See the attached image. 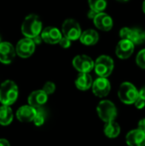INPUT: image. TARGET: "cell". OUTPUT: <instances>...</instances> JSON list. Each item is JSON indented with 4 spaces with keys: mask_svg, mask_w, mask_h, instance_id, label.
Listing matches in <instances>:
<instances>
[{
    "mask_svg": "<svg viewBox=\"0 0 145 146\" xmlns=\"http://www.w3.org/2000/svg\"><path fill=\"white\" fill-rule=\"evenodd\" d=\"M21 33L25 37L30 38L40 35L42 33V21L40 18L34 14L28 15L21 24Z\"/></svg>",
    "mask_w": 145,
    "mask_h": 146,
    "instance_id": "6da1fadb",
    "label": "cell"
},
{
    "mask_svg": "<svg viewBox=\"0 0 145 146\" xmlns=\"http://www.w3.org/2000/svg\"><path fill=\"white\" fill-rule=\"evenodd\" d=\"M18 86L12 80H5L0 86V103L10 106L18 98Z\"/></svg>",
    "mask_w": 145,
    "mask_h": 146,
    "instance_id": "7a4b0ae2",
    "label": "cell"
},
{
    "mask_svg": "<svg viewBox=\"0 0 145 146\" xmlns=\"http://www.w3.org/2000/svg\"><path fill=\"white\" fill-rule=\"evenodd\" d=\"M118 96L121 101L126 104H132L139 98V92L130 82H123L119 88Z\"/></svg>",
    "mask_w": 145,
    "mask_h": 146,
    "instance_id": "3957f363",
    "label": "cell"
},
{
    "mask_svg": "<svg viewBox=\"0 0 145 146\" xmlns=\"http://www.w3.org/2000/svg\"><path fill=\"white\" fill-rule=\"evenodd\" d=\"M97 111L100 119L106 123L115 121L117 116V109L109 100L101 101L97 107Z\"/></svg>",
    "mask_w": 145,
    "mask_h": 146,
    "instance_id": "277c9868",
    "label": "cell"
},
{
    "mask_svg": "<svg viewBox=\"0 0 145 146\" xmlns=\"http://www.w3.org/2000/svg\"><path fill=\"white\" fill-rule=\"evenodd\" d=\"M114 61L113 59L106 55H102L95 61L94 70L99 77H109L114 70Z\"/></svg>",
    "mask_w": 145,
    "mask_h": 146,
    "instance_id": "5b68a950",
    "label": "cell"
},
{
    "mask_svg": "<svg viewBox=\"0 0 145 146\" xmlns=\"http://www.w3.org/2000/svg\"><path fill=\"white\" fill-rule=\"evenodd\" d=\"M62 33L70 40H77L80 38L82 31L79 22L73 19H67L62 25Z\"/></svg>",
    "mask_w": 145,
    "mask_h": 146,
    "instance_id": "8992f818",
    "label": "cell"
},
{
    "mask_svg": "<svg viewBox=\"0 0 145 146\" xmlns=\"http://www.w3.org/2000/svg\"><path fill=\"white\" fill-rule=\"evenodd\" d=\"M35 43L33 42L32 38L25 37L18 41L15 46L16 54L21 58H27L31 56L34 50H35Z\"/></svg>",
    "mask_w": 145,
    "mask_h": 146,
    "instance_id": "52a82bcc",
    "label": "cell"
},
{
    "mask_svg": "<svg viewBox=\"0 0 145 146\" xmlns=\"http://www.w3.org/2000/svg\"><path fill=\"white\" fill-rule=\"evenodd\" d=\"M94 65L95 62L86 55H79L73 60V68L79 73L89 74L94 68Z\"/></svg>",
    "mask_w": 145,
    "mask_h": 146,
    "instance_id": "ba28073f",
    "label": "cell"
},
{
    "mask_svg": "<svg viewBox=\"0 0 145 146\" xmlns=\"http://www.w3.org/2000/svg\"><path fill=\"white\" fill-rule=\"evenodd\" d=\"M111 90V85L109 80L104 77H98L93 81L92 92L95 96L98 98H104L109 95Z\"/></svg>",
    "mask_w": 145,
    "mask_h": 146,
    "instance_id": "9c48e42d",
    "label": "cell"
},
{
    "mask_svg": "<svg viewBox=\"0 0 145 146\" xmlns=\"http://www.w3.org/2000/svg\"><path fill=\"white\" fill-rule=\"evenodd\" d=\"M135 44L128 39H121L116 45L115 54L121 59H127L134 52Z\"/></svg>",
    "mask_w": 145,
    "mask_h": 146,
    "instance_id": "30bf717a",
    "label": "cell"
},
{
    "mask_svg": "<svg viewBox=\"0 0 145 146\" xmlns=\"http://www.w3.org/2000/svg\"><path fill=\"white\" fill-rule=\"evenodd\" d=\"M41 37L43 38V41H44L45 43L50 44H59L60 40L62 38V34L58 28L54 27H47L42 31Z\"/></svg>",
    "mask_w": 145,
    "mask_h": 146,
    "instance_id": "8fae6325",
    "label": "cell"
},
{
    "mask_svg": "<svg viewBox=\"0 0 145 146\" xmlns=\"http://www.w3.org/2000/svg\"><path fill=\"white\" fill-rule=\"evenodd\" d=\"M15 48L9 42H2L0 44V62L9 64L15 56Z\"/></svg>",
    "mask_w": 145,
    "mask_h": 146,
    "instance_id": "7c38bea8",
    "label": "cell"
},
{
    "mask_svg": "<svg viewBox=\"0 0 145 146\" xmlns=\"http://www.w3.org/2000/svg\"><path fill=\"white\" fill-rule=\"evenodd\" d=\"M38 110L31 105H23L20 107L16 111V117L21 122H31L33 121Z\"/></svg>",
    "mask_w": 145,
    "mask_h": 146,
    "instance_id": "4fadbf2b",
    "label": "cell"
},
{
    "mask_svg": "<svg viewBox=\"0 0 145 146\" xmlns=\"http://www.w3.org/2000/svg\"><path fill=\"white\" fill-rule=\"evenodd\" d=\"M94 25L100 30L108 32L112 29L113 27V20L112 18L104 12L97 13L95 18L93 19Z\"/></svg>",
    "mask_w": 145,
    "mask_h": 146,
    "instance_id": "5bb4252c",
    "label": "cell"
},
{
    "mask_svg": "<svg viewBox=\"0 0 145 146\" xmlns=\"http://www.w3.org/2000/svg\"><path fill=\"white\" fill-rule=\"evenodd\" d=\"M128 146H145V133L140 129L130 131L126 137Z\"/></svg>",
    "mask_w": 145,
    "mask_h": 146,
    "instance_id": "9a60e30c",
    "label": "cell"
},
{
    "mask_svg": "<svg viewBox=\"0 0 145 146\" xmlns=\"http://www.w3.org/2000/svg\"><path fill=\"white\" fill-rule=\"evenodd\" d=\"M48 100V94H46L43 90H37L32 92L28 98V104L35 109H39L46 104Z\"/></svg>",
    "mask_w": 145,
    "mask_h": 146,
    "instance_id": "2e32d148",
    "label": "cell"
},
{
    "mask_svg": "<svg viewBox=\"0 0 145 146\" xmlns=\"http://www.w3.org/2000/svg\"><path fill=\"white\" fill-rule=\"evenodd\" d=\"M80 42L85 45H94L99 40V35L93 29H87L81 33L79 38Z\"/></svg>",
    "mask_w": 145,
    "mask_h": 146,
    "instance_id": "e0dca14e",
    "label": "cell"
},
{
    "mask_svg": "<svg viewBox=\"0 0 145 146\" xmlns=\"http://www.w3.org/2000/svg\"><path fill=\"white\" fill-rule=\"evenodd\" d=\"M93 80L91 76L87 73H80L75 80V86L80 91H87L92 87Z\"/></svg>",
    "mask_w": 145,
    "mask_h": 146,
    "instance_id": "ac0fdd59",
    "label": "cell"
},
{
    "mask_svg": "<svg viewBox=\"0 0 145 146\" xmlns=\"http://www.w3.org/2000/svg\"><path fill=\"white\" fill-rule=\"evenodd\" d=\"M12 109L8 105H3L0 107V125L8 126L13 121Z\"/></svg>",
    "mask_w": 145,
    "mask_h": 146,
    "instance_id": "d6986e66",
    "label": "cell"
},
{
    "mask_svg": "<svg viewBox=\"0 0 145 146\" xmlns=\"http://www.w3.org/2000/svg\"><path fill=\"white\" fill-rule=\"evenodd\" d=\"M104 133L109 139H115L118 137L121 133V127L115 121L107 122L104 127Z\"/></svg>",
    "mask_w": 145,
    "mask_h": 146,
    "instance_id": "ffe728a7",
    "label": "cell"
},
{
    "mask_svg": "<svg viewBox=\"0 0 145 146\" xmlns=\"http://www.w3.org/2000/svg\"><path fill=\"white\" fill-rule=\"evenodd\" d=\"M130 40L134 44H141L145 42V31L140 28H132Z\"/></svg>",
    "mask_w": 145,
    "mask_h": 146,
    "instance_id": "44dd1931",
    "label": "cell"
},
{
    "mask_svg": "<svg viewBox=\"0 0 145 146\" xmlns=\"http://www.w3.org/2000/svg\"><path fill=\"white\" fill-rule=\"evenodd\" d=\"M89 6L91 9L96 11L97 13L103 12L107 7V0H88Z\"/></svg>",
    "mask_w": 145,
    "mask_h": 146,
    "instance_id": "7402d4cb",
    "label": "cell"
},
{
    "mask_svg": "<svg viewBox=\"0 0 145 146\" xmlns=\"http://www.w3.org/2000/svg\"><path fill=\"white\" fill-rule=\"evenodd\" d=\"M136 62L138 67L145 69V49L140 50L136 57Z\"/></svg>",
    "mask_w": 145,
    "mask_h": 146,
    "instance_id": "603a6c76",
    "label": "cell"
},
{
    "mask_svg": "<svg viewBox=\"0 0 145 146\" xmlns=\"http://www.w3.org/2000/svg\"><path fill=\"white\" fill-rule=\"evenodd\" d=\"M44 120H45V117H44V113L41 110H38L37 115H36L34 120H33L34 125L37 126V127H40L44 123Z\"/></svg>",
    "mask_w": 145,
    "mask_h": 146,
    "instance_id": "cb8c5ba5",
    "label": "cell"
},
{
    "mask_svg": "<svg viewBox=\"0 0 145 146\" xmlns=\"http://www.w3.org/2000/svg\"><path fill=\"white\" fill-rule=\"evenodd\" d=\"M46 94L48 95H50V94H53L56 91V85L51 82V81H48L46 82L44 86H43V89H42Z\"/></svg>",
    "mask_w": 145,
    "mask_h": 146,
    "instance_id": "d4e9b609",
    "label": "cell"
},
{
    "mask_svg": "<svg viewBox=\"0 0 145 146\" xmlns=\"http://www.w3.org/2000/svg\"><path fill=\"white\" fill-rule=\"evenodd\" d=\"M132 31V28H130V27H126L121 28V31H120V36H121V39H128V40H130Z\"/></svg>",
    "mask_w": 145,
    "mask_h": 146,
    "instance_id": "484cf974",
    "label": "cell"
},
{
    "mask_svg": "<svg viewBox=\"0 0 145 146\" xmlns=\"http://www.w3.org/2000/svg\"><path fill=\"white\" fill-rule=\"evenodd\" d=\"M71 41H72V40H70L69 38H66V37H62V39H61L60 42H59V44H60V46H61L62 48H63V49H68V48H69V47L71 46Z\"/></svg>",
    "mask_w": 145,
    "mask_h": 146,
    "instance_id": "4316f807",
    "label": "cell"
},
{
    "mask_svg": "<svg viewBox=\"0 0 145 146\" xmlns=\"http://www.w3.org/2000/svg\"><path fill=\"white\" fill-rule=\"evenodd\" d=\"M135 107L138 110H142L145 107V100H144L143 98H141L140 97L137 99V101L134 103Z\"/></svg>",
    "mask_w": 145,
    "mask_h": 146,
    "instance_id": "83f0119b",
    "label": "cell"
},
{
    "mask_svg": "<svg viewBox=\"0 0 145 146\" xmlns=\"http://www.w3.org/2000/svg\"><path fill=\"white\" fill-rule=\"evenodd\" d=\"M138 129H140L141 131L145 133V118L142 119L139 122H138Z\"/></svg>",
    "mask_w": 145,
    "mask_h": 146,
    "instance_id": "f1b7e54d",
    "label": "cell"
},
{
    "mask_svg": "<svg viewBox=\"0 0 145 146\" xmlns=\"http://www.w3.org/2000/svg\"><path fill=\"white\" fill-rule=\"evenodd\" d=\"M32 40H33V42L35 43V44H39L42 42V40H43V38H42V37H41V34L36 36V37H34V38H32Z\"/></svg>",
    "mask_w": 145,
    "mask_h": 146,
    "instance_id": "f546056e",
    "label": "cell"
},
{
    "mask_svg": "<svg viewBox=\"0 0 145 146\" xmlns=\"http://www.w3.org/2000/svg\"><path fill=\"white\" fill-rule=\"evenodd\" d=\"M0 146H10V144L7 139H0Z\"/></svg>",
    "mask_w": 145,
    "mask_h": 146,
    "instance_id": "4dcf8cb0",
    "label": "cell"
},
{
    "mask_svg": "<svg viewBox=\"0 0 145 146\" xmlns=\"http://www.w3.org/2000/svg\"><path fill=\"white\" fill-rule=\"evenodd\" d=\"M97 12L96 11H94V10H92V9H91V11H89V13H88V17L90 18V19H94L95 18V16L97 15Z\"/></svg>",
    "mask_w": 145,
    "mask_h": 146,
    "instance_id": "1f68e13d",
    "label": "cell"
},
{
    "mask_svg": "<svg viewBox=\"0 0 145 146\" xmlns=\"http://www.w3.org/2000/svg\"><path fill=\"white\" fill-rule=\"evenodd\" d=\"M139 97L145 100V86L144 87H142L141 90L139 91Z\"/></svg>",
    "mask_w": 145,
    "mask_h": 146,
    "instance_id": "d6a6232c",
    "label": "cell"
},
{
    "mask_svg": "<svg viewBox=\"0 0 145 146\" xmlns=\"http://www.w3.org/2000/svg\"><path fill=\"white\" fill-rule=\"evenodd\" d=\"M143 11L144 12L145 14V0L144 1V3H143Z\"/></svg>",
    "mask_w": 145,
    "mask_h": 146,
    "instance_id": "836d02e7",
    "label": "cell"
},
{
    "mask_svg": "<svg viewBox=\"0 0 145 146\" xmlns=\"http://www.w3.org/2000/svg\"><path fill=\"white\" fill-rule=\"evenodd\" d=\"M118 1H120V2H126L128 0H118Z\"/></svg>",
    "mask_w": 145,
    "mask_h": 146,
    "instance_id": "e575fe53",
    "label": "cell"
},
{
    "mask_svg": "<svg viewBox=\"0 0 145 146\" xmlns=\"http://www.w3.org/2000/svg\"><path fill=\"white\" fill-rule=\"evenodd\" d=\"M2 43V41H1V37H0V44Z\"/></svg>",
    "mask_w": 145,
    "mask_h": 146,
    "instance_id": "d590c367",
    "label": "cell"
}]
</instances>
